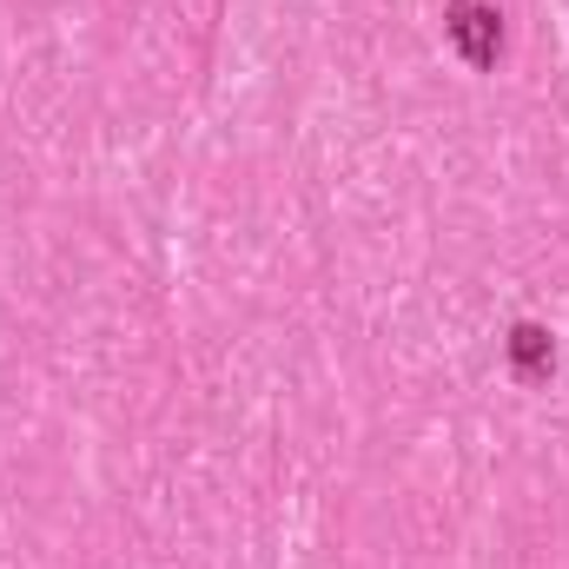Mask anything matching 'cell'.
Here are the masks:
<instances>
[{
    "label": "cell",
    "instance_id": "cell-1",
    "mask_svg": "<svg viewBox=\"0 0 569 569\" xmlns=\"http://www.w3.org/2000/svg\"><path fill=\"white\" fill-rule=\"evenodd\" d=\"M450 40H457V53H463L470 67H497V53H503V20H497V7L457 0V7H450Z\"/></svg>",
    "mask_w": 569,
    "mask_h": 569
},
{
    "label": "cell",
    "instance_id": "cell-2",
    "mask_svg": "<svg viewBox=\"0 0 569 569\" xmlns=\"http://www.w3.org/2000/svg\"><path fill=\"white\" fill-rule=\"evenodd\" d=\"M510 351H517V371H523V378H543V371H550V338H543L537 325H517Z\"/></svg>",
    "mask_w": 569,
    "mask_h": 569
}]
</instances>
